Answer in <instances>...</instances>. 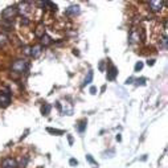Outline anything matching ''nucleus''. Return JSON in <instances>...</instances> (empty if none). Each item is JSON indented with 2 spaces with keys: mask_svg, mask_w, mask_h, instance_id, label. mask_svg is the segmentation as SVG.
<instances>
[{
  "mask_svg": "<svg viewBox=\"0 0 168 168\" xmlns=\"http://www.w3.org/2000/svg\"><path fill=\"white\" fill-rule=\"evenodd\" d=\"M19 15L17 12V7L16 6H12V7H7L4 11L2 12V17H3V20H6V21H12L13 23V19Z\"/></svg>",
  "mask_w": 168,
  "mask_h": 168,
  "instance_id": "1",
  "label": "nucleus"
},
{
  "mask_svg": "<svg viewBox=\"0 0 168 168\" xmlns=\"http://www.w3.org/2000/svg\"><path fill=\"white\" fill-rule=\"evenodd\" d=\"M28 61L27 60H16V61H13L12 64V70L15 73H17V74H21L24 72H27V69H28Z\"/></svg>",
  "mask_w": 168,
  "mask_h": 168,
  "instance_id": "2",
  "label": "nucleus"
},
{
  "mask_svg": "<svg viewBox=\"0 0 168 168\" xmlns=\"http://www.w3.org/2000/svg\"><path fill=\"white\" fill-rule=\"evenodd\" d=\"M9 103H11V94H9V91L8 90L0 91V106L7 107L9 106Z\"/></svg>",
  "mask_w": 168,
  "mask_h": 168,
  "instance_id": "3",
  "label": "nucleus"
},
{
  "mask_svg": "<svg viewBox=\"0 0 168 168\" xmlns=\"http://www.w3.org/2000/svg\"><path fill=\"white\" fill-rule=\"evenodd\" d=\"M57 107L60 108L61 113H64V114H66V115H72L73 114V107H72V105H68V102L62 103L61 101H58L57 102Z\"/></svg>",
  "mask_w": 168,
  "mask_h": 168,
  "instance_id": "4",
  "label": "nucleus"
},
{
  "mask_svg": "<svg viewBox=\"0 0 168 168\" xmlns=\"http://www.w3.org/2000/svg\"><path fill=\"white\" fill-rule=\"evenodd\" d=\"M2 168H17V161L13 157H6L2 160Z\"/></svg>",
  "mask_w": 168,
  "mask_h": 168,
  "instance_id": "5",
  "label": "nucleus"
},
{
  "mask_svg": "<svg viewBox=\"0 0 168 168\" xmlns=\"http://www.w3.org/2000/svg\"><path fill=\"white\" fill-rule=\"evenodd\" d=\"M150 6V9L152 12H160L163 9V6H164V2H159V0H152V2L148 3Z\"/></svg>",
  "mask_w": 168,
  "mask_h": 168,
  "instance_id": "6",
  "label": "nucleus"
},
{
  "mask_svg": "<svg viewBox=\"0 0 168 168\" xmlns=\"http://www.w3.org/2000/svg\"><path fill=\"white\" fill-rule=\"evenodd\" d=\"M140 33L139 31H136V29H131L130 32V36H128V42L130 44H135V42H139L140 41Z\"/></svg>",
  "mask_w": 168,
  "mask_h": 168,
  "instance_id": "7",
  "label": "nucleus"
},
{
  "mask_svg": "<svg viewBox=\"0 0 168 168\" xmlns=\"http://www.w3.org/2000/svg\"><path fill=\"white\" fill-rule=\"evenodd\" d=\"M117 76H118V69L113 65V64H110V65H108V69H107V80L114 81L117 78Z\"/></svg>",
  "mask_w": 168,
  "mask_h": 168,
  "instance_id": "8",
  "label": "nucleus"
},
{
  "mask_svg": "<svg viewBox=\"0 0 168 168\" xmlns=\"http://www.w3.org/2000/svg\"><path fill=\"white\" fill-rule=\"evenodd\" d=\"M41 53H42V46L40 45V44H36V45L31 46V57L38 58L41 56Z\"/></svg>",
  "mask_w": 168,
  "mask_h": 168,
  "instance_id": "9",
  "label": "nucleus"
},
{
  "mask_svg": "<svg viewBox=\"0 0 168 168\" xmlns=\"http://www.w3.org/2000/svg\"><path fill=\"white\" fill-rule=\"evenodd\" d=\"M65 13L68 16H76V15L80 13V7L78 6H70L65 9Z\"/></svg>",
  "mask_w": 168,
  "mask_h": 168,
  "instance_id": "10",
  "label": "nucleus"
},
{
  "mask_svg": "<svg viewBox=\"0 0 168 168\" xmlns=\"http://www.w3.org/2000/svg\"><path fill=\"white\" fill-rule=\"evenodd\" d=\"M44 34H45V25H44L42 23H40L36 27V31H34V36L37 38H41Z\"/></svg>",
  "mask_w": 168,
  "mask_h": 168,
  "instance_id": "11",
  "label": "nucleus"
},
{
  "mask_svg": "<svg viewBox=\"0 0 168 168\" xmlns=\"http://www.w3.org/2000/svg\"><path fill=\"white\" fill-rule=\"evenodd\" d=\"M51 44H52V37L51 36H49V34H44V36L41 37V44H40V45L41 46H48V45H51Z\"/></svg>",
  "mask_w": 168,
  "mask_h": 168,
  "instance_id": "12",
  "label": "nucleus"
},
{
  "mask_svg": "<svg viewBox=\"0 0 168 168\" xmlns=\"http://www.w3.org/2000/svg\"><path fill=\"white\" fill-rule=\"evenodd\" d=\"M8 42V36L4 32H0V48L6 46Z\"/></svg>",
  "mask_w": 168,
  "mask_h": 168,
  "instance_id": "13",
  "label": "nucleus"
},
{
  "mask_svg": "<svg viewBox=\"0 0 168 168\" xmlns=\"http://www.w3.org/2000/svg\"><path fill=\"white\" fill-rule=\"evenodd\" d=\"M52 110V106L49 105V103H44L41 106V114L42 115H49V113Z\"/></svg>",
  "mask_w": 168,
  "mask_h": 168,
  "instance_id": "14",
  "label": "nucleus"
},
{
  "mask_svg": "<svg viewBox=\"0 0 168 168\" xmlns=\"http://www.w3.org/2000/svg\"><path fill=\"white\" fill-rule=\"evenodd\" d=\"M0 25H2L6 31H11V29L13 28V23L12 21H6V20H2L0 21Z\"/></svg>",
  "mask_w": 168,
  "mask_h": 168,
  "instance_id": "15",
  "label": "nucleus"
},
{
  "mask_svg": "<svg viewBox=\"0 0 168 168\" xmlns=\"http://www.w3.org/2000/svg\"><path fill=\"white\" fill-rule=\"evenodd\" d=\"M46 131L51 132V134H54V135H64L65 134V131L64 130H57V128H52V127H48Z\"/></svg>",
  "mask_w": 168,
  "mask_h": 168,
  "instance_id": "16",
  "label": "nucleus"
},
{
  "mask_svg": "<svg viewBox=\"0 0 168 168\" xmlns=\"http://www.w3.org/2000/svg\"><path fill=\"white\" fill-rule=\"evenodd\" d=\"M93 81V72L91 70H89L87 72V76H86V78H85V81H83V83H82V86H86V85H89Z\"/></svg>",
  "mask_w": 168,
  "mask_h": 168,
  "instance_id": "17",
  "label": "nucleus"
},
{
  "mask_svg": "<svg viewBox=\"0 0 168 168\" xmlns=\"http://www.w3.org/2000/svg\"><path fill=\"white\" fill-rule=\"evenodd\" d=\"M86 125H87V122H86V119H83V121H81L80 123H78V131L80 132H85V130H86Z\"/></svg>",
  "mask_w": 168,
  "mask_h": 168,
  "instance_id": "18",
  "label": "nucleus"
},
{
  "mask_svg": "<svg viewBox=\"0 0 168 168\" xmlns=\"http://www.w3.org/2000/svg\"><path fill=\"white\" fill-rule=\"evenodd\" d=\"M142 69H143V62H142V61L136 62V64H135V68H134V70H135V72H140Z\"/></svg>",
  "mask_w": 168,
  "mask_h": 168,
  "instance_id": "19",
  "label": "nucleus"
},
{
  "mask_svg": "<svg viewBox=\"0 0 168 168\" xmlns=\"http://www.w3.org/2000/svg\"><path fill=\"white\" fill-rule=\"evenodd\" d=\"M69 164H70L72 167H76V166H78V160L77 159H73V157H72V159L69 160Z\"/></svg>",
  "mask_w": 168,
  "mask_h": 168,
  "instance_id": "20",
  "label": "nucleus"
},
{
  "mask_svg": "<svg viewBox=\"0 0 168 168\" xmlns=\"http://www.w3.org/2000/svg\"><path fill=\"white\" fill-rule=\"evenodd\" d=\"M24 54L31 56V46H24Z\"/></svg>",
  "mask_w": 168,
  "mask_h": 168,
  "instance_id": "21",
  "label": "nucleus"
},
{
  "mask_svg": "<svg viewBox=\"0 0 168 168\" xmlns=\"http://www.w3.org/2000/svg\"><path fill=\"white\" fill-rule=\"evenodd\" d=\"M144 83H146V78H140V80H136V85L138 86H142V85H144Z\"/></svg>",
  "mask_w": 168,
  "mask_h": 168,
  "instance_id": "22",
  "label": "nucleus"
},
{
  "mask_svg": "<svg viewBox=\"0 0 168 168\" xmlns=\"http://www.w3.org/2000/svg\"><path fill=\"white\" fill-rule=\"evenodd\" d=\"M147 65H148V66L155 65V58H151V60H148V61H147Z\"/></svg>",
  "mask_w": 168,
  "mask_h": 168,
  "instance_id": "23",
  "label": "nucleus"
},
{
  "mask_svg": "<svg viewBox=\"0 0 168 168\" xmlns=\"http://www.w3.org/2000/svg\"><path fill=\"white\" fill-rule=\"evenodd\" d=\"M90 94H93V95L97 94V87H95V86H91V87H90Z\"/></svg>",
  "mask_w": 168,
  "mask_h": 168,
  "instance_id": "24",
  "label": "nucleus"
},
{
  "mask_svg": "<svg viewBox=\"0 0 168 168\" xmlns=\"http://www.w3.org/2000/svg\"><path fill=\"white\" fill-rule=\"evenodd\" d=\"M86 159L90 161V163H93V164H95V161H94V159L91 157V155H86Z\"/></svg>",
  "mask_w": 168,
  "mask_h": 168,
  "instance_id": "25",
  "label": "nucleus"
},
{
  "mask_svg": "<svg viewBox=\"0 0 168 168\" xmlns=\"http://www.w3.org/2000/svg\"><path fill=\"white\" fill-rule=\"evenodd\" d=\"M68 140H69V144H73V136L72 135H68Z\"/></svg>",
  "mask_w": 168,
  "mask_h": 168,
  "instance_id": "26",
  "label": "nucleus"
},
{
  "mask_svg": "<svg viewBox=\"0 0 168 168\" xmlns=\"http://www.w3.org/2000/svg\"><path fill=\"white\" fill-rule=\"evenodd\" d=\"M132 81H134V80H132L131 77H130V78H127V80H126V85H130V83H132Z\"/></svg>",
  "mask_w": 168,
  "mask_h": 168,
  "instance_id": "27",
  "label": "nucleus"
},
{
  "mask_svg": "<svg viewBox=\"0 0 168 168\" xmlns=\"http://www.w3.org/2000/svg\"><path fill=\"white\" fill-rule=\"evenodd\" d=\"M103 66H105V64L101 62V64H99V70H102V72H103Z\"/></svg>",
  "mask_w": 168,
  "mask_h": 168,
  "instance_id": "28",
  "label": "nucleus"
},
{
  "mask_svg": "<svg viewBox=\"0 0 168 168\" xmlns=\"http://www.w3.org/2000/svg\"><path fill=\"white\" fill-rule=\"evenodd\" d=\"M117 140H118V142H121V140H122V138H121V135H119V134L117 135Z\"/></svg>",
  "mask_w": 168,
  "mask_h": 168,
  "instance_id": "29",
  "label": "nucleus"
}]
</instances>
